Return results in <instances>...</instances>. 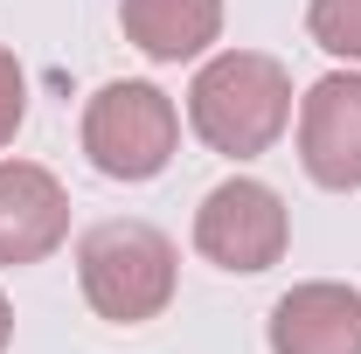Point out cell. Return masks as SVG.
<instances>
[{"label": "cell", "mask_w": 361, "mask_h": 354, "mask_svg": "<svg viewBox=\"0 0 361 354\" xmlns=\"http://www.w3.org/2000/svg\"><path fill=\"white\" fill-rule=\"evenodd\" d=\"M299 160L319 188H361V70H334L299 97Z\"/></svg>", "instance_id": "5"}, {"label": "cell", "mask_w": 361, "mask_h": 354, "mask_svg": "<svg viewBox=\"0 0 361 354\" xmlns=\"http://www.w3.org/2000/svg\"><path fill=\"white\" fill-rule=\"evenodd\" d=\"M77 278L97 319L146 326L174 306V243L153 222H97L77 243Z\"/></svg>", "instance_id": "2"}, {"label": "cell", "mask_w": 361, "mask_h": 354, "mask_svg": "<svg viewBox=\"0 0 361 354\" xmlns=\"http://www.w3.org/2000/svg\"><path fill=\"white\" fill-rule=\"evenodd\" d=\"M180 146V111L160 84H104L84 104V153L104 181H153Z\"/></svg>", "instance_id": "3"}, {"label": "cell", "mask_w": 361, "mask_h": 354, "mask_svg": "<svg viewBox=\"0 0 361 354\" xmlns=\"http://www.w3.org/2000/svg\"><path fill=\"white\" fill-rule=\"evenodd\" d=\"M306 35L341 63H361V0H313L306 7Z\"/></svg>", "instance_id": "9"}, {"label": "cell", "mask_w": 361, "mask_h": 354, "mask_svg": "<svg viewBox=\"0 0 361 354\" xmlns=\"http://www.w3.org/2000/svg\"><path fill=\"white\" fill-rule=\"evenodd\" d=\"M285 243H292V216H285L278 188H264V181H250V174L209 188L202 209H195V250L216 271H243V278L250 271H271L285 257Z\"/></svg>", "instance_id": "4"}, {"label": "cell", "mask_w": 361, "mask_h": 354, "mask_svg": "<svg viewBox=\"0 0 361 354\" xmlns=\"http://www.w3.org/2000/svg\"><path fill=\"white\" fill-rule=\"evenodd\" d=\"M7 341H14V312H7V292H0V354H7Z\"/></svg>", "instance_id": "11"}, {"label": "cell", "mask_w": 361, "mask_h": 354, "mask_svg": "<svg viewBox=\"0 0 361 354\" xmlns=\"http://www.w3.org/2000/svg\"><path fill=\"white\" fill-rule=\"evenodd\" d=\"M271 354H361V292L306 278L271 306Z\"/></svg>", "instance_id": "7"}, {"label": "cell", "mask_w": 361, "mask_h": 354, "mask_svg": "<svg viewBox=\"0 0 361 354\" xmlns=\"http://www.w3.org/2000/svg\"><path fill=\"white\" fill-rule=\"evenodd\" d=\"M188 126L209 153L257 160L292 126V77L264 49H223L195 70L188 84Z\"/></svg>", "instance_id": "1"}, {"label": "cell", "mask_w": 361, "mask_h": 354, "mask_svg": "<svg viewBox=\"0 0 361 354\" xmlns=\"http://www.w3.org/2000/svg\"><path fill=\"white\" fill-rule=\"evenodd\" d=\"M70 236V195L35 160H0V271L42 264Z\"/></svg>", "instance_id": "6"}, {"label": "cell", "mask_w": 361, "mask_h": 354, "mask_svg": "<svg viewBox=\"0 0 361 354\" xmlns=\"http://www.w3.org/2000/svg\"><path fill=\"white\" fill-rule=\"evenodd\" d=\"M21 118H28V77H21V63L0 49V146H14Z\"/></svg>", "instance_id": "10"}, {"label": "cell", "mask_w": 361, "mask_h": 354, "mask_svg": "<svg viewBox=\"0 0 361 354\" xmlns=\"http://www.w3.org/2000/svg\"><path fill=\"white\" fill-rule=\"evenodd\" d=\"M118 21L146 63H195L223 35V0H126Z\"/></svg>", "instance_id": "8"}]
</instances>
